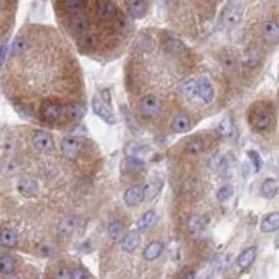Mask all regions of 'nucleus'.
<instances>
[{
    "instance_id": "f257e3e1",
    "label": "nucleus",
    "mask_w": 279,
    "mask_h": 279,
    "mask_svg": "<svg viewBox=\"0 0 279 279\" xmlns=\"http://www.w3.org/2000/svg\"><path fill=\"white\" fill-rule=\"evenodd\" d=\"M274 121L273 107L269 104H255L248 112V123L253 131H266Z\"/></svg>"
},
{
    "instance_id": "f03ea898",
    "label": "nucleus",
    "mask_w": 279,
    "mask_h": 279,
    "mask_svg": "<svg viewBox=\"0 0 279 279\" xmlns=\"http://www.w3.org/2000/svg\"><path fill=\"white\" fill-rule=\"evenodd\" d=\"M140 112H141L143 117L155 119L162 112V102L155 95H145L141 99V102H140Z\"/></svg>"
},
{
    "instance_id": "7ed1b4c3",
    "label": "nucleus",
    "mask_w": 279,
    "mask_h": 279,
    "mask_svg": "<svg viewBox=\"0 0 279 279\" xmlns=\"http://www.w3.org/2000/svg\"><path fill=\"white\" fill-rule=\"evenodd\" d=\"M62 107L59 102H54V100H47V102H43L40 105V117L41 121H45V123H57L59 119L62 117Z\"/></svg>"
},
{
    "instance_id": "20e7f679",
    "label": "nucleus",
    "mask_w": 279,
    "mask_h": 279,
    "mask_svg": "<svg viewBox=\"0 0 279 279\" xmlns=\"http://www.w3.org/2000/svg\"><path fill=\"white\" fill-rule=\"evenodd\" d=\"M215 90L214 85L210 83V79L202 76L200 79H197V88H195V99H198L202 104H210L214 100Z\"/></svg>"
},
{
    "instance_id": "39448f33",
    "label": "nucleus",
    "mask_w": 279,
    "mask_h": 279,
    "mask_svg": "<svg viewBox=\"0 0 279 279\" xmlns=\"http://www.w3.org/2000/svg\"><path fill=\"white\" fill-rule=\"evenodd\" d=\"M242 17H243V3L235 0V2L226 9L224 16H222V23H224L226 28H233L242 21Z\"/></svg>"
},
{
    "instance_id": "423d86ee",
    "label": "nucleus",
    "mask_w": 279,
    "mask_h": 279,
    "mask_svg": "<svg viewBox=\"0 0 279 279\" xmlns=\"http://www.w3.org/2000/svg\"><path fill=\"white\" fill-rule=\"evenodd\" d=\"M117 16V7L112 0H99L97 3V17L102 23H110Z\"/></svg>"
},
{
    "instance_id": "0eeeda50",
    "label": "nucleus",
    "mask_w": 279,
    "mask_h": 279,
    "mask_svg": "<svg viewBox=\"0 0 279 279\" xmlns=\"http://www.w3.org/2000/svg\"><path fill=\"white\" fill-rule=\"evenodd\" d=\"M33 146L38 150V152H52L54 150V138H52L50 133L47 131H35L33 135Z\"/></svg>"
},
{
    "instance_id": "6e6552de",
    "label": "nucleus",
    "mask_w": 279,
    "mask_h": 279,
    "mask_svg": "<svg viewBox=\"0 0 279 279\" xmlns=\"http://www.w3.org/2000/svg\"><path fill=\"white\" fill-rule=\"evenodd\" d=\"M61 152L64 155L66 160H76L79 157V152H81V145L76 138H64L62 140V145H61Z\"/></svg>"
},
{
    "instance_id": "1a4fd4ad",
    "label": "nucleus",
    "mask_w": 279,
    "mask_h": 279,
    "mask_svg": "<svg viewBox=\"0 0 279 279\" xmlns=\"http://www.w3.org/2000/svg\"><path fill=\"white\" fill-rule=\"evenodd\" d=\"M92 109L97 116L102 117V119L107 121L109 124L116 123V117H114L112 110L109 109V104H105V100H102L100 97H95V99L92 100Z\"/></svg>"
},
{
    "instance_id": "9d476101",
    "label": "nucleus",
    "mask_w": 279,
    "mask_h": 279,
    "mask_svg": "<svg viewBox=\"0 0 279 279\" xmlns=\"http://www.w3.org/2000/svg\"><path fill=\"white\" fill-rule=\"evenodd\" d=\"M88 26H90V21L86 17L85 12H79V14H74L71 16V23H69V28H71L72 35L74 36H81L88 31Z\"/></svg>"
},
{
    "instance_id": "9b49d317",
    "label": "nucleus",
    "mask_w": 279,
    "mask_h": 279,
    "mask_svg": "<svg viewBox=\"0 0 279 279\" xmlns=\"http://www.w3.org/2000/svg\"><path fill=\"white\" fill-rule=\"evenodd\" d=\"M17 190H19V193L23 195V197L33 198V197H36V193H38V183L33 179V177L24 176V177H21L19 183H17Z\"/></svg>"
},
{
    "instance_id": "f8f14e48",
    "label": "nucleus",
    "mask_w": 279,
    "mask_h": 279,
    "mask_svg": "<svg viewBox=\"0 0 279 279\" xmlns=\"http://www.w3.org/2000/svg\"><path fill=\"white\" fill-rule=\"evenodd\" d=\"M171 130H173L174 133H186V131H190L191 130L190 117L184 112L174 114V117L171 119Z\"/></svg>"
},
{
    "instance_id": "ddd939ff",
    "label": "nucleus",
    "mask_w": 279,
    "mask_h": 279,
    "mask_svg": "<svg viewBox=\"0 0 279 279\" xmlns=\"http://www.w3.org/2000/svg\"><path fill=\"white\" fill-rule=\"evenodd\" d=\"M164 186V181L160 177H152V179L146 183V186H143V200L146 202H152L157 195L162 191Z\"/></svg>"
},
{
    "instance_id": "4468645a",
    "label": "nucleus",
    "mask_w": 279,
    "mask_h": 279,
    "mask_svg": "<svg viewBox=\"0 0 279 279\" xmlns=\"http://www.w3.org/2000/svg\"><path fill=\"white\" fill-rule=\"evenodd\" d=\"M124 202H126V205H130V207H137L143 202V186H140V184H133V186H130L126 190V193H124Z\"/></svg>"
},
{
    "instance_id": "2eb2a0df",
    "label": "nucleus",
    "mask_w": 279,
    "mask_h": 279,
    "mask_svg": "<svg viewBox=\"0 0 279 279\" xmlns=\"http://www.w3.org/2000/svg\"><path fill=\"white\" fill-rule=\"evenodd\" d=\"M138 245H140V231L138 229L130 231L123 238V242H121V248H123V252H126V253H133L135 250L138 248Z\"/></svg>"
},
{
    "instance_id": "dca6fc26",
    "label": "nucleus",
    "mask_w": 279,
    "mask_h": 279,
    "mask_svg": "<svg viewBox=\"0 0 279 279\" xmlns=\"http://www.w3.org/2000/svg\"><path fill=\"white\" fill-rule=\"evenodd\" d=\"M146 10H148V5H146L145 0H131L128 3V14H130L133 19H141L145 17Z\"/></svg>"
},
{
    "instance_id": "f3484780",
    "label": "nucleus",
    "mask_w": 279,
    "mask_h": 279,
    "mask_svg": "<svg viewBox=\"0 0 279 279\" xmlns=\"http://www.w3.org/2000/svg\"><path fill=\"white\" fill-rule=\"evenodd\" d=\"M262 36L269 43H276L279 40V26L276 21H266L262 26Z\"/></svg>"
},
{
    "instance_id": "a211bd4d",
    "label": "nucleus",
    "mask_w": 279,
    "mask_h": 279,
    "mask_svg": "<svg viewBox=\"0 0 279 279\" xmlns=\"http://www.w3.org/2000/svg\"><path fill=\"white\" fill-rule=\"evenodd\" d=\"M255 257H257V248H255V246H250V248L243 250V252L240 253V257H238V267L242 271L250 269V266L253 264Z\"/></svg>"
},
{
    "instance_id": "6ab92c4d",
    "label": "nucleus",
    "mask_w": 279,
    "mask_h": 279,
    "mask_svg": "<svg viewBox=\"0 0 279 279\" xmlns=\"http://www.w3.org/2000/svg\"><path fill=\"white\" fill-rule=\"evenodd\" d=\"M164 250V243L162 242H152L146 245V248L143 250V257H145V260H148V262H152V260H157L160 257V253H162Z\"/></svg>"
},
{
    "instance_id": "aec40b11",
    "label": "nucleus",
    "mask_w": 279,
    "mask_h": 279,
    "mask_svg": "<svg viewBox=\"0 0 279 279\" xmlns=\"http://www.w3.org/2000/svg\"><path fill=\"white\" fill-rule=\"evenodd\" d=\"M16 266H17L16 257L9 255V253H3V255H0V273H2V274L10 276V274L16 271Z\"/></svg>"
},
{
    "instance_id": "412c9836",
    "label": "nucleus",
    "mask_w": 279,
    "mask_h": 279,
    "mask_svg": "<svg viewBox=\"0 0 279 279\" xmlns=\"http://www.w3.org/2000/svg\"><path fill=\"white\" fill-rule=\"evenodd\" d=\"M57 229H59V235L64 236V238L71 236L72 233H74V229H76V217H72V215H66V217L59 222Z\"/></svg>"
},
{
    "instance_id": "4be33fe9",
    "label": "nucleus",
    "mask_w": 279,
    "mask_h": 279,
    "mask_svg": "<svg viewBox=\"0 0 279 279\" xmlns=\"http://www.w3.org/2000/svg\"><path fill=\"white\" fill-rule=\"evenodd\" d=\"M155 222H157V214L153 210H148L138 219L137 228H138V231H148V229L153 228Z\"/></svg>"
},
{
    "instance_id": "5701e85b",
    "label": "nucleus",
    "mask_w": 279,
    "mask_h": 279,
    "mask_svg": "<svg viewBox=\"0 0 279 279\" xmlns=\"http://www.w3.org/2000/svg\"><path fill=\"white\" fill-rule=\"evenodd\" d=\"M279 228V214L278 212H273V214L266 215L262 221V224H260V229H262V233H274L278 231Z\"/></svg>"
},
{
    "instance_id": "b1692460",
    "label": "nucleus",
    "mask_w": 279,
    "mask_h": 279,
    "mask_svg": "<svg viewBox=\"0 0 279 279\" xmlns=\"http://www.w3.org/2000/svg\"><path fill=\"white\" fill-rule=\"evenodd\" d=\"M0 245L9 246V248L16 246L17 245L16 231H14V229H10V228H2V229H0Z\"/></svg>"
},
{
    "instance_id": "393cba45",
    "label": "nucleus",
    "mask_w": 279,
    "mask_h": 279,
    "mask_svg": "<svg viewBox=\"0 0 279 279\" xmlns=\"http://www.w3.org/2000/svg\"><path fill=\"white\" fill-rule=\"evenodd\" d=\"M184 152L188 153V155H200V153L205 152V141L202 138H191L190 141L186 143V146H184Z\"/></svg>"
},
{
    "instance_id": "a878e982",
    "label": "nucleus",
    "mask_w": 279,
    "mask_h": 279,
    "mask_svg": "<svg viewBox=\"0 0 279 279\" xmlns=\"http://www.w3.org/2000/svg\"><path fill=\"white\" fill-rule=\"evenodd\" d=\"M62 9L69 16H74L85 10V0H62Z\"/></svg>"
},
{
    "instance_id": "bb28decb",
    "label": "nucleus",
    "mask_w": 279,
    "mask_h": 279,
    "mask_svg": "<svg viewBox=\"0 0 279 279\" xmlns=\"http://www.w3.org/2000/svg\"><path fill=\"white\" fill-rule=\"evenodd\" d=\"M66 116H68L69 121H79L85 117V107L81 104H71V105L66 107Z\"/></svg>"
},
{
    "instance_id": "cd10ccee",
    "label": "nucleus",
    "mask_w": 279,
    "mask_h": 279,
    "mask_svg": "<svg viewBox=\"0 0 279 279\" xmlns=\"http://www.w3.org/2000/svg\"><path fill=\"white\" fill-rule=\"evenodd\" d=\"M107 235H109L110 240H121L124 235V224L121 221H112L109 226H107Z\"/></svg>"
},
{
    "instance_id": "c85d7f7f",
    "label": "nucleus",
    "mask_w": 279,
    "mask_h": 279,
    "mask_svg": "<svg viewBox=\"0 0 279 279\" xmlns=\"http://www.w3.org/2000/svg\"><path fill=\"white\" fill-rule=\"evenodd\" d=\"M278 179H274V177H269V179H266L264 181V184H262V197H266V198H274L278 195Z\"/></svg>"
},
{
    "instance_id": "c756f323",
    "label": "nucleus",
    "mask_w": 279,
    "mask_h": 279,
    "mask_svg": "<svg viewBox=\"0 0 279 279\" xmlns=\"http://www.w3.org/2000/svg\"><path fill=\"white\" fill-rule=\"evenodd\" d=\"M195 88H197V79H186L179 85V93L184 99H195Z\"/></svg>"
},
{
    "instance_id": "7c9ffc66",
    "label": "nucleus",
    "mask_w": 279,
    "mask_h": 279,
    "mask_svg": "<svg viewBox=\"0 0 279 279\" xmlns=\"http://www.w3.org/2000/svg\"><path fill=\"white\" fill-rule=\"evenodd\" d=\"M145 169V164H143V160H140L138 157H128L126 162H124V171H128V173H141V171Z\"/></svg>"
},
{
    "instance_id": "2f4dec72",
    "label": "nucleus",
    "mask_w": 279,
    "mask_h": 279,
    "mask_svg": "<svg viewBox=\"0 0 279 279\" xmlns=\"http://www.w3.org/2000/svg\"><path fill=\"white\" fill-rule=\"evenodd\" d=\"M186 228L191 235H198V233H202V229L205 228V221L200 217V215H191V217L188 219Z\"/></svg>"
},
{
    "instance_id": "473e14b6",
    "label": "nucleus",
    "mask_w": 279,
    "mask_h": 279,
    "mask_svg": "<svg viewBox=\"0 0 279 279\" xmlns=\"http://www.w3.org/2000/svg\"><path fill=\"white\" fill-rule=\"evenodd\" d=\"M257 64H259V52H257L255 48L246 50V54L243 55V66H246V68H255Z\"/></svg>"
},
{
    "instance_id": "72a5a7b5",
    "label": "nucleus",
    "mask_w": 279,
    "mask_h": 279,
    "mask_svg": "<svg viewBox=\"0 0 279 279\" xmlns=\"http://www.w3.org/2000/svg\"><path fill=\"white\" fill-rule=\"evenodd\" d=\"M233 195H235V188H233L231 184H224V186H221L217 190L215 198H217V202H228Z\"/></svg>"
},
{
    "instance_id": "f704fd0d",
    "label": "nucleus",
    "mask_w": 279,
    "mask_h": 279,
    "mask_svg": "<svg viewBox=\"0 0 279 279\" xmlns=\"http://www.w3.org/2000/svg\"><path fill=\"white\" fill-rule=\"evenodd\" d=\"M164 47H166V50H171V52H183L184 50V45L181 43L179 40H174V38H166Z\"/></svg>"
},
{
    "instance_id": "c9c22d12",
    "label": "nucleus",
    "mask_w": 279,
    "mask_h": 279,
    "mask_svg": "<svg viewBox=\"0 0 279 279\" xmlns=\"http://www.w3.org/2000/svg\"><path fill=\"white\" fill-rule=\"evenodd\" d=\"M217 131L222 135V137H229V135L233 133V123L229 117H226V119H222L221 123H219L217 126Z\"/></svg>"
},
{
    "instance_id": "e433bc0d",
    "label": "nucleus",
    "mask_w": 279,
    "mask_h": 279,
    "mask_svg": "<svg viewBox=\"0 0 279 279\" xmlns=\"http://www.w3.org/2000/svg\"><path fill=\"white\" fill-rule=\"evenodd\" d=\"M246 155H248V159L252 160L253 169H255L257 173H259V171L262 169V159H260V155L255 152V150H248V152H246Z\"/></svg>"
},
{
    "instance_id": "4c0bfd02",
    "label": "nucleus",
    "mask_w": 279,
    "mask_h": 279,
    "mask_svg": "<svg viewBox=\"0 0 279 279\" xmlns=\"http://www.w3.org/2000/svg\"><path fill=\"white\" fill-rule=\"evenodd\" d=\"M224 157L222 155H215V157H212V160H210V167H212V171H224Z\"/></svg>"
},
{
    "instance_id": "58836bf2",
    "label": "nucleus",
    "mask_w": 279,
    "mask_h": 279,
    "mask_svg": "<svg viewBox=\"0 0 279 279\" xmlns=\"http://www.w3.org/2000/svg\"><path fill=\"white\" fill-rule=\"evenodd\" d=\"M7 52H9V43H3L2 47H0V66L3 64V61H5Z\"/></svg>"
}]
</instances>
